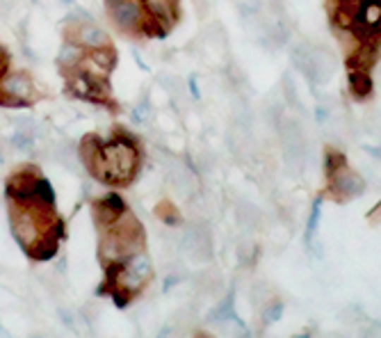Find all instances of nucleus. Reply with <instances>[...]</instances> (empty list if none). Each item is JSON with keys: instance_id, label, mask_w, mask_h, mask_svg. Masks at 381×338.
I'll use <instances>...</instances> for the list:
<instances>
[{"instance_id": "21", "label": "nucleus", "mask_w": 381, "mask_h": 338, "mask_svg": "<svg viewBox=\"0 0 381 338\" xmlns=\"http://www.w3.org/2000/svg\"><path fill=\"white\" fill-rule=\"evenodd\" d=\"M7 73V55H5V51L0 48V78Z\"/></svg>"}, {"instance_id": "15", "label": "nucleus", "mask_w": 381, "mask_h": 338, "mask_svg": "<svg viewBox=\"0 0 381 338\" xmlns=\"http://www.w3.org/2000/svg\"><path fill=\"white\" fill-rule=\"evenodd\" d=\"M155 215H158L164 224H169V227H176L181 222V212H179V208L171 204V201H160L158 208H155Z\"/></svg>"}, {"instance_id": "10", "label": "nucleus", "mask_w": 381, "mask_h": 338, "mask_svg": "<svg viewBox=\"0 0 381 338\" xmlns=\"http://www.w3.org/2000/svg\"><path fill=\"white\" fill-rule=\"evenodd\" d=\"M114 66H116V53L112 46H107V48H96V51H87L78 69L85 71L94 80L107 83Z\"/></svg>"}, {"instance_id": "20", "label": "nucleus", "mask_w": 381, "mask_h": 338, "mask_svg": "<svg viewBox=\"0 0 381 338\" xmlns=\"http://www.w3.org/2000/svg\"><path fill=\"white\" fill-rule=\"evenodd\" d=\"M368 222H370V224H379V222H381V201L368 212Z\"/></svg>"}, {"instance_id": "12", "label": "nucleus", "mask_w": 381, "mask_h": 338, "mask_svg": "<svg viewBox=\"0 0 381 338\" xmlns=\"http://www.w3.org/2000/svg\"><path fill=\"white\" fill-rule=\"evenodd\" d=\"M347 87H349V94L354 96L356 101L370 99V94H373V90H375L373 78H370V71H363V69H349Z\"/></svg>"}, {"instance_id": "17", "label": "nucleus", "mask_w": 381, "mask_h": 338, "mask_svg": "<svg viewBox=\"0 0 381 338\" xmlns=\"http://www.w3.org/2000/svg\"><path fill=\"white\" fill-rule=\"evenodd\" d=\"M146 119H149V103L142 101L131 110V121L133 123H146Z\"/></svg>"}, {"instance_id": "4", "label": "nucleus", "mask_w": 381, "mask_h": 338, "mask_svg": "<svg viewBox=\"0 0 381 338\" xmlns=\"http://www.w3.org/2000/svg\"><path fill=\"white\" fill-rule=\"evenodd\" d=\"M103 3L112 25L121 35L144 37L149 12H146V7L142 3H138V0H103Z\"/></svg>"}, {"instance_id": "8", "label": "nucleus", "mask_w": 381, "mask_h": 338, "mask_svg": "<svg viewBox=\"0 0 381 338\" xmlns=\"http://www.w3.org/2000/svg\"><path fill=\"white\" fill-rule=\"evenodd\" d=\"M327 190L329 197L336 201H349L356 199L365 192V181L361 179V174H356L354 169L343 167L340 171H336L334 176H327Z\"/></svg>"}, {"instance_id": "16", "label": "nucleus", "mask_w": 381, "mask_h": 338, "mask_svg": "<svg viewBox=\"0 0 381 338\" xmlns=\"http://www.w3.org/2000/svg\"><path fill=\"white\" fill-rule=\"evenodd\" d=\"M12 147L18 151H28L32 147V133L30 131H16L12 135Z\"/></svg>"}, {"instance_id": "6", "label": "nucleus", "mask_w": 381, "mask_h": 338, "mask_svg": "<svg viewBox=\"0 0 381 338\" xmlns=\"http://www.w3.org/2000/svg\"><path fill=\"white\" fill-rule=\"evenodd\" d=\"M292 60H295V66L310 83H327L329 76L334 73L331 55L327 51H322V48L297 46L295 51H292Z\"/></svg>"}, {"instance_id": "22", "label": "nucleus", "mask_w": 381, "mask_h": 338, "mask_svg": "<svg viewBox=\"0 0 381 338\" xmlns=\"http://www.w3.org/2000/svg\"><path fill=\"white\" fill-rule=\"evenodd\" d=\"M295 338H310V334H299V336H295Z\"/></svg>"}, {"instance_id": "9", "label": "nucleus", "mask_w": 381, "mask_h": 338, "mask_svg": "<svg viewBox=\"0 0 381 338\" xmlns=\"http://www.w3.org/2000/svg\"><path fill=\"white\" fill-rule=\"evenodd\" d=\"M66 42H73L85 51H96V48H107L112 46L110 32L101 28L94 21H85V23H75V25H66Z\"/></svg>"}, {"instance_id": "1", "label": "nucleus", "mask_w": 381, "mask_h": 338, "mask_svg": "<svg viewBox=\"0 0 381 338\" xmlns=\"http://www.w3.org/2000/svg\"><path fill=\"white\" fill-rule=\"evenodd\" d=\"M5 192L9 204V224H12L16 243L30 258H53L60 249L62 222L57 217L51 183L39 174L37 167L23 165L9 174Z\"/></svg>"}, {"instance_id": "18", "label": "nucleus", "mask_w": 381, "mask_h": 338, "mask_svg": "<svg viewBox=\"0 0 381 338\" xmlns=\"http://www.w3.org/2000/svg\"><path fill=\"white\" fill-rule=\"evenodd\" d=\"M318 222H320V199L313 204V210H310V219H308V240L315 236L318 231Z\"/></svg>"}, {"instance_id": "19", "label": "nucleus", "mask_w": 381, "mask_h": 338, "mask_svg": "<svg viewBox=\"0 0 381 338\" xmlns=\"http://www.w3.org/2000/svg\"><path fill=\"white\" fill-rule=\"evenodd\" d=\"M281 313H283V306H281V302L270 304V308H267V318H265V320H267V322H272V320H279V318H281Z\"/></svg>"}, {"instance_id": "5", "label": "nucleus", "mask_w": 381, "mask_h": 338, "mask_svg": "<svg viewBox=\"0 0 381 338\" xmlns=\"http://www.w3.org/2000/svg\"><path fill=\"white\" fill-rule=\"evenodd\" d=\"M39 99L37 83L25 71H9L0 78V103L9 108H25Z\"/></svg>"}, {"instance_id": "3", "label": "nucleus", "mask_w": 381, "mask_h": 338, "mask_svg": "<svg viewBox=\"0 0 381 338\" xmlns=\"http://www.w3.org/2000/svg\"><path fill=\"white\" fill-rule=\"evenodd\" d=\"M99 258L105 270H112L128 260L133 254L146 249V236L140 219L133 215L131 208H126L110 224L99 227Z\"/></svg>"}, {"instance_id": "11", "label": "nucleus", "mask_w": 381, "mask_h": 338, "mask_svg": "<svg viewBox=\"0 0 381 338\" xmlns=\"http://www.w3.org/2000/svg\"><path fill=\"white\" fill-rule=\"evenodd\" d=\"M126 208H128V206L123 204V199L116 195V192H110V195H103L101 199H96L94 206H92L96 227L110 224V222L119 217Z\"/></svg>"}, {"instance_id": "23", "label": "nucleus", "mask_w": 381, "mask_h": 338, "mask_svg": "<svg viewBox=\"0 0 381 338\" xmlns=\"http://www.w3.org/2000/svg\"><path fill=\"white\" fill-rule=\"evenodd\" d=\"M62 3H66V5H71V0H62Z\"/></svg>"}, {"instance_id": "7", "label": "nucleus", "mask_w": 381, "mask_h": 338, "mask_svg": "<svg viewBox=\"0 0 381 338\" xmlns=\"http://www.w3.org/2000/svg\"><path fill=\"white\" fill-rule=\"evenodd\" d=\"M64 78H66V92H69V96H73V99H78V101H87V103H110L112 101V94H110V90H107V83L94 80L80 69L66 71Z\"/></svg>"}, {"instance_id": "14", "label": "nucleus", "mask_w": 381, "mask_h": 338, "mask_svg": "<svg viewBox=\"0 0 381 338\" xmlns=\"http://www.w3.org/2000/svg\"><path fill=\"white\" fill-rule=\"evenodd\" d=\"M343 167H347L345 153L334 149V147H327V151H325V171H327V176H334V174L340 171Z\"/></svg>"}, {"instance_id": "13", "label": "nucleus", "mask_w": 381, "mask_h": 338, "mask_svg": "<svg viewBox=\"0 0 381 338\" xmlns=\"http://www.w3.org/2000/svg\"><path fill=\"white\" fill-rule=\"evenodd\" d=\"M85 53H87L85 48H80L78 44H73V42H64L62 48H60V55H57V64H60L62 73L78 69V66H80V62H83Z\"/></svg>"}, {"instance_id": "2", "label": "nucleus", "mask_w": 381, "mask_h": 338, "mask_svg": "<svg viewBox=\"0 0 381 338\" xmlns=\"http://www.w3.org/2000/svg\"><path fill=\"white\" fill-rule=\"evenodd\" d=\"M80 160L96 181L105 186H131L142 167L138 138L126 128H116L110 140L87 135L80 144Z\"/></svg>"}]
</instances>
